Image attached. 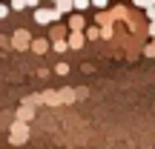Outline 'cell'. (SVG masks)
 I'll return each instance as SVG.
<instances>
[{
  "instance_id": "cell-5",
  "label": "cell",
  "mask_w": 155,
  "mask_h": 149,
  "mask_svg": "<svg viewBox=\"0 0 155 149\" xmlns=\"http://www.w3.org/2000/svg\"><path fill=\"white\" fill-rule=\"evenodd\" d=\"M32 118H35V106L23 103L20 109H17V121H20V123H29V121H32Z\"/></svg>"
},
{
  "instance_id": "cell-13",
  "label": "cell",
  "mask_w": 155,
  "mask_h": 149,
  "mask_svg": "<svg viewBox=\"0 0 155 149\" xmlns=\"http://www.w3.org/2000/svg\"><path fill=\"white\" fill-rule=\"evenodd\" d=\"M26 6H29V3H26V0H15V3H12V6H9V9H15V11H23V9H26Z\"/></svg>"
},
{
  "instance_id": "cell-17",
  "label": "cell",
  "mask_w": 155,
  "mask_h": 149,
  "mask_svg": "<svg viewBox=\"0 0 155 149\" xmlns=\"http://www.w3.org/2000/svg\"><path fill=\"white\" fill-rule=\"evenodd\" d=\"M144 55H147V57H155V43L147 46V49H144Z\"/></svg>"
},
{
  "instance_id": "cell-20",
  "label": "cell",
  "mask_w": 155,
  "mask_h": 149,
  "mask_svg": "<svg viewBox=\"0 0 155 149\" xmlns=\"http://www.w3.org/2000/svg\"><path fill=\"white\" fill-rule=\"evenodd\" d=\"M150 37L155 40V23H150Z\"/></svg>"
},
{
  "instance_id": "cell-19",
  "label": "cell",
  "mask_w": 155,
  "mask_h": 149,
  "mask_svg": "<svg viewBox=\"0 0 155 149\" xmlns=\"http://www.w3.org/2000/svg\"><path fill=\"white\" fill-rule=\"evenodd\" d=\"M147 20L155 23V6H152V9H147Z\"/></svg>"
},
{
  "instance_id": "cell-15",
  "label": "cell",
  "mask_w": 155,
  "mask_h": 149,
  "mask_svg": "<svg viewBox=\"0 0 155 149\" xmlns=\"http://www.w3.org/2000/svg\"><path fill=\"white\" fill-rule=\"evenodd\" d=\"M61 100H66V103H72V100H75V95L69 92V89H63V92H61Z\"/></svg>"
},
{
  "instance_id": "cell-1",
  "label": "cell",
  "mask_w": 155,
  "mask_h": 149,
  "mask_svg": "<svg viewBox=\"0 0 155 149\" xmlns=\"http://www.w3.org/2000/svg\"><path fill=\"white\" fill-rule=\"evenodd\" d=\"M32 17H35V23H40V26H55L61 15L55 11V6H38Z\"/></svg>"
},
{
  "instance_id": "cell-8",
  "label": "cell",
  "mask_w": 155,
  "mask_h": 149,
  "mask_svg": "<svg viewBox=\"0 0 155 149\" xmlns=\"http://www.w3.org/2000/svg\"><path fill=\"white\" fill-rule=\"evenodd\" d=\"M75 9V3H69V0H58V3H55V11H58V15H63V11H72Z\"/></svg>"
},
{
  "instance_id": "cell-16",
  "label": "cell",
  "mask_w": 155,
  "mask_h": 149,
  "mask_svg": "<svg viewBox=\"0 0 155 149\" xmlns=\"http://www.w3.org/2000/svg\"><path fill=\"white\" fill-rule=\"evenodd\" d=\"M75 9H78V11H86V9H89V3H86V0H78Z\"/></svg>"
},
{
  "instance_id": "cell-10",
  "label": "cell",
  "mask_w": 155,
  "mask_h": 149,
  "mask_svg": "<svg viewBox=\"0 0 155 149\" xmlns=\"http://www.w3.org/2000/svg\"><path fill=\"white\" fill-rule=\"evenodd\" d=\"M52 49H55V52H66L69 43H66V40H52Z\"/></svg>"
},
{
  "instance_id": "cell-4",
  "label": "cell",
  "mask_w": 155,
  "mask_h": 149,
  "mask_svg": "<svg viewBox=\"0 0 155 149\" xmlns=\"http://www.w3.org/2000/svg\"><path fill=\"white\" fill-rule=\"evenodd\" d=\"M66 43H69V49H83L86 34H83V32H69V34H66Z\"/></svg>"
},
{
  "instance_id": "cell-14",
  "label": "cell",
  "mask_w": 155,
  "mask_h": 149,
  "mask_svg": "<svg viewBox=\"0 0 155 149\" xmlns=\"http://www.w3.org/2000/svg\"><path fill=\"white\" fill-rule=\"evenodd\" d=\"M55 72H58V75H69V63H58Z\"/></svg>"
},
{
  "instance_id": "cell-11",
  "label": "cell",
  "mask_w": 155,
  "mask_h": 149,
  "mask_svg": "<svg viewBox=\"0 0 155 149\" xmlns=\"http://www.w3.org/2000/svg\"><path fill=\"white\" fill-rule=\"evenodd\" d=\"M101 37H104V40H112V37H115V32H112V26H104V29H101Z\"/></svg>"
},
{
  "instance_id": "cell-3",
  "label": "cell",
  "mask_w": 155,
  "mask_h": 149,
  "mask_svg": "<svg viewBox=\"0 0 155 149\" xmlns=\"http://www.w3.org/2000/svg\"><path fill=\"white\" fill-rule=\"evenodd\" d=\"M32 34H29L26 32V29H15V34H12V40H9V46H12V49H32Z\"/></svg>"
},
{
  "instance_id": "cell-7",
  "label": "cell",
  "mask_w": 155,
  "mask_h": 149,
  "mask_svg": "<svg viewBox=\"0 0 155 149\" xmlns=\"http://www.w3.org/2000/svg\"><path fill=\"white\" fill-rule=\"evenodd\" d=\"M83 23H86V20H83L81 15H72V17H69V29H72V32H81Z\"/></svg>"
},
{
  "instance_id": "cell-18",
  "label": "cell",
  "mask_w": 155,
  "mask_h": 149,
  "mask_svg": "<svg viewBox=\"0 0 155 149\" xmlns=\"http://www.w3.org/2000/svg\"><path fill=\"white\" fill-rule=\"evenodd\" d=\"M9 11H12L9 6H3V3H0V20H3V17H9Z\"/></svg>"
},
{
  "instance_id": "cell-6",
  "label": "cell",
  "mask_w": 155,
  "mask_h": 149,
  "mask_svg": "<svg viewBox=\"0 0 155 149\" xmlns=\"http://www.w3.org/2000/svg\"><path fill=\"white\" fill-rule=\"evenodd\" d=\"M49 40H40V37H35L32 40V52H35V55H46V52H49Z\"/></svg>"
},
{
  "instance_id": "cell-21",
  "label": "cell",
  "mask_w": 155,
  "mask_h": 149,
  "mask_svg": "<svg viewBox=\"0 0 155 149\" xmlns=\"http://www.w3.org/2000/svg\"><path fill=\"white\" fill-rule=\"evenodd\" d=\"M152 43H155V40H152Z\"/></svg>"
},
{
  "instance_id": "cell-12",
  "label": "cell",
  "mask_w": 155,
  "mask_h": 149,
  "mask_svg": "<svg viewBox=\"0 0 155 149\" xmlns=\"http://www.w3.org/2000/svg\"><path fill=\"white\" fill-rule=\"evenodd\" d=\"M112 20H115V15H109V11H104V15H98V23H104V26H106V23H112Z\"/></svg>"
},
{
  "instance_id": "cell-9",
  "label": "cell",
  "mask_w": 155,
  "mask_h": 149,
  "mask_svg": "<svg viewBox=\"0 0 155 149\" xmlns=\"http://www.w3.org/2000/svg\"><path fill=\"white\" fill-rule=\"evenodd\" d=\"M83 34H86L89 40H98V37H101V29H98V26H89V29H86Z\"/></svg>"
},
{
  "instance_id": "cell-2",
  "label": "cell",
  "mask_w": 155,
  "mask_h": 149,
  "mask_svg": "<svg viewBox=\"0 0 155 149\" xmlns=\"http://www.w3.org/2000/svg\"><path fill=\"white\" fill-rule=\"evenodd\" d=\"M26 141H29V123L15 121L12 129H9V144L12 146H20V144H26Z\"/></svg>"
}]
</instances>
